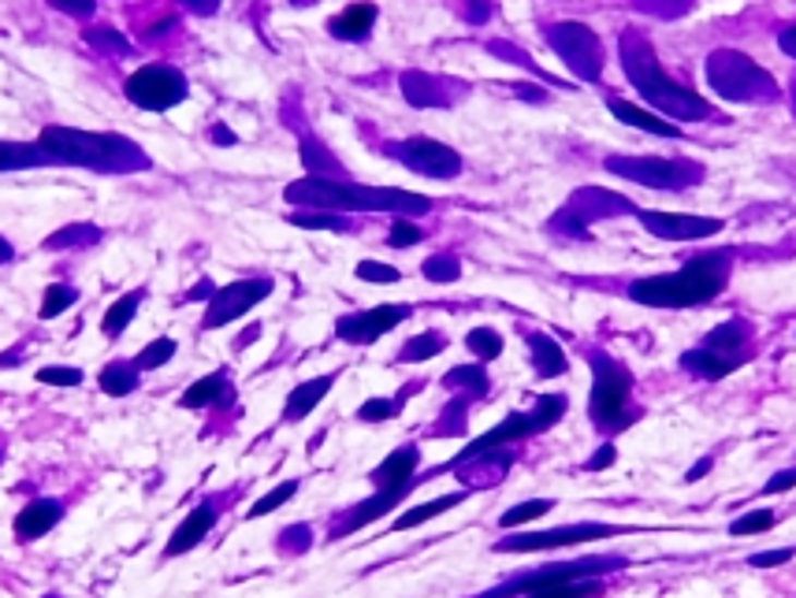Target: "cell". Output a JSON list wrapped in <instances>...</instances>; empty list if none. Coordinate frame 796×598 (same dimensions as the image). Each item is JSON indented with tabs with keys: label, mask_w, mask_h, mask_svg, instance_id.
Instances as JSON below:
<instances>
[{
	"label": "cell",
	"mask_w": 796,
	"mask_h": 598,
	"mask_svg": "<svg viewBox=\"0 0 796 598\" xmlns=\"http://www.w3.org/2000/svg\"><path fill=\"white\" fill-rule=\"evenodd\" d=\"M176 339H168V334H160V339H153L146 350L134 357V365H138V371H157V368H165L171 357H176Z\"/></svg>",
	"instance_id": "obj_41"
},
{
	"label": "cell",
	"mask_w": 796,
	"mask_h": 598,
	"mask_svg": "<svg viewBox=\"0 0 796 598\" xmlns=\"http://www.w3.org/2000/svg\"><path fill=\"white\" fill-rule=\"evenodd\" d=\"M183 410H228L234 405V383L228 371H209V376L194 379L186 387V394L179 398Z\"/></svg>",
	"instance_id": "obj_21"
},
{
	"label": "cell",
	"mask_w": 796,
	"mask_h": 598,
	"mask_svg": "<svg viewBox=\"0 0 796 598\" xmlns=\"http://www.w3.org/2000/svg\"><path fill=\"white\" fill-rule=\"evenodd\" d=\"M466 350L473 353L481 365H487V361H495L503 353V334L492 328H473L466 334Z\"/></svg>",
	"instance_id": "obj_39"
},
{
	"label": "cell",
	"mask_w": 796,
	"mask_h": 598,
	"mask_svg": "<svg viewBox=\"0 0 796 598\" xmlns=\"http://www.w3.org/2000/svg\"><path fill=\"white\" fill-rule=\"evenodd\" d=\"M740 365H745V353H714L708 346L682 353V368L689 371V376L703 379V383H719V379H726L729 371H737Z\"/></svg>",
	"instance_id": "obj_23"
},
{
	"label": "cell",
	"mask_w": 796,
	"mask_h": 598,
	"mask_svg": "<svg viewBox=\"0 0 796 598\" xmlns=\"http://www.w3.org/2000/svg\"><path fill=\"white\" fill-rule=\"evenodd\" d=\"M79 302V290L75 286H63V283H52L49 290H45V297H41V309L38 316L41 320H57L60 313H68L71 305Z\"/></svg>",
	"instance_id": "obj_42"
},
{
	"label": "cell",
	"mask_w": 796,
	"mask_h": 598,
	"mask_svg": "<svg viewBox=\"0 0 796 598\" xmlns=\"http://www.w3.org/2000/svg\"><path fill=\"white\" fill-rule=\"evenodd\" d=\"M45 598H57V595H45Z\"/></svg>",
	"instance_id": "obj_62"
},
{
	"label": "cell",
	"mask_w": 796,
	"mask_h": 598,
	"mask_svg": "<svg viewBox=\"0 0 796 598\" xmlns=\"http://www.w3.org/2000/svg\"><path fill=\"white\" fill-rule=\"evenodd\" d=\"M469 4H473V8H469V20H473V23H484L487 15H492V8H487V0H469Z\"/></svg>",
	"instance_id": "obj_58"
},
{
	"label": "cell",
	"mask_w": 796,
	"mask_h": 598,
	"mask_svg": "<svg viewBox=\"0 0 796 598\" xmlns=\"http://www.w3.org/2000/svg\"><path fill=\"white\" fill-rule=\"evenodd\" d=\"M796 558V547H777V550H763V554H752L748 565L752 569H777V565H789Z\"/></svg>",
	"instance_id": "obj_51"
},
{
	"label": "cell",
	"mask_w": 796,
	"mask_h": 598,
	"mask_svg": "<svg viewBox=\"0 0 796 598\" xmlns=\"http://www.w3.org/2000/svg\"><path fill=\"white\" fill-rule=\"evenodd\" d=\"M41 152L49 157V164H75L89 171H142L149 168V157L138 149L131 138L120 134H89L75 131V126H45L38 134Z\"/></svg>",
	"instance_id": "obj_6"
},
{
	"label": "cell",
	"mask_w": 796,
	"mask_h": 598,
	"mask_svg": "<svg viewBox=\"0 0 796 598\" xmlns=\"http://www.w3.org/2000/svg\"><path fill=\"white\" fill-rule=\"evenodd\" d=\"M618 57H622V68H626V78L637 86V94H644V101L655 105L659 112H666L671 120L689 123V120H703V115L711 112V105L703 101L700 94H692V89H685L682 83H674V78L659 68L655 52H651V41L644 34H637V30L622 34Z\"/></svg>",
	"instance_id": "obj_5"
},
{
	"label": "cell",
	"mask_w": 796,
	"mask_h": 598,
	"mask_svg": "<svg viewBox=\"0 0 796 598\" xmlns=\"http://www.w3.org/2000/svg\"><path fill=\"white\" fill-rule=\"evenodd\" d=\"M726 283L729 257L726 253H703V257H692L677 271L629 283V302L648 305V309H696V305L714 302L726 290Z\"/></svg>",
	"instance_id": "obj_2"
},
{
	"label": "cell",
	"mask_w": 796,
	"mask_h": 598,
	"mask_svg": "<svg viewBox=\"0 0 796 598\" xmlns=\"http://www.w3.org/2000/svg\"><path fill=\"white\" fill-rule=\"evenodd\" d=\"M373 23H376V4L361 0V4H350L347 12H339L336 20L328 23V30L336 34L339 41H365Z\"/></svg>",
	"instance_id": "obj_28"
},
{
	"label": "cell",
	"mask_w": 796,
	"mask_h": 598,
	"mask_svg": "<svg viewBox=\"0 0 796 598\" xmlns=\"http://www.w3.org/2000/svg\"><path fill=\"white\" fill-rule=\"evenodd\" d=\"M424 279L429 283H458L461 279V260L455 257V253H436V257H429L424 260Z\"/></svg>",
	"instance_id": "obj_43"
},
{
	"label": "cell",
	"mask_w": 796,
	"mask_h": 598,
	"mask_svg": "<svg viewBox=\"0 0 796 598\" xmlns=\"http://www.w3.org/2000/svg\"><path fill=\"white\" fill-rule=\"evenodd\" d=\"M298 487H302V479H284V484H276L268 495H261L257 502L246 510V521H261V516H268V513H276L279 505H287L291 498L298 495Z\"/></svg>",
	"instance_id": "obj_37"
},
{
	"label": "cell",
	"mask_w": 796,
	"mask_h": 598,
	"mask_svg": "<svg viewBox=\"0 0 796 598\" xmlns=\"http://www.w3.org/2000/svg\"><path fill=\"white\" fill-rule=\"evenodd\" d=\"M410 316H413V305H373V309L339 316L336 339L350 342V346H373V342H379L387 331H395Z\"/></svg>",
	"instance_id": "obj_16"
},
{
	"label": "cell",
	"mask_w": 796,
	"mask_h": 598,
	"mask_svg": "<svg viewBox=\"0 0 796 598\" xmlns=\"http://www.w3.org/2000/svg\"><path fill=\"white\" fill-rule=\"evenodd\" d=\"M569 410V398L566 394H540L536 402H532V410H514L506 413L495 428H487L484 435H477L473 442H466V450H458L450 461H443V465L429 468V473H418V484L424 487L429 479H436L443 473H455L458 465H466L469 457L477 454H487V450H510L518 447V442L532 439V435H544L555 428L558 420L566 416Z\"/></svg>",
	"instance_id": "obj_7"
},
{
	"label": "cell",
	"mask_w": 796,
	"mask_h": 598,
	"mask_svg": "<svg viewBox=\"0 0 796 598\" xmlns=\"http://www.w3.org/2000/svg\"><path fill=\"white\" fill-rule=\"evenodd\" d=\"M447 391H455L461 398H469V402H484L487 391H492V379H487V365L481 361H473V365H455L447 371V376L439 379Z\"/></svg>",
	"instance_id": "obj_27"
},
{
	"label": "cell",
	"mask_w": 796,
	"mask_h": 598,
	"mask_svg": "<svg viewBox=\"0 0 796 598\" xmlns=\"http://www.w3.org/2000/svg\"><path fill=\"white\" fill-rule=\"evenodd\" d=\"M632 569L629 554H584L574 561H547L469 598H603L607 576Z\"/></svg>",
	"instance_id": "obj_1"
},
{
	"label": "cell",
	"mask_w": 796,
	"mask_h": 598,
	"mask_svg": "<svg viewBox=\"0 0 796 598\" xmlns=\"http://www.w3.org/2000/svg\"><path fill=\"white\" fill-rule=\"evenodd\" d=\"M637 220L666 242H692V239H711L722 231V220L711 216H682V212H655V208H637Z\"/></svg>",
	"instance_id": "obj_17"
},
{
	"label": "cell",
	"mask_w": 796,
	"mask_h": 598,
	"mask_svg": "<svg viewBox=\"0 0 796 598\" xmlns=\"http://www.w3.org/2000/svg\"><path fill=\"white\" fill-rule=\"evenodd\" d=\"M592 365V394H588V420L600 431H626L637 420V410H629L632 398V371L614 361L611 353L592 350L588 353Z\"/></svg>",
	"instance_id": "obj_8"
},
{
	"label": "cell",
	"mask_w": 796,
	"mask_h": 598,
	"mask_svg": "<svg viewBox=\"0 0 796 598\" xmlns=\"http://www.w3.org/2000/svg\"><path fill=\"white\" fill-rule=\"evenodd\" d=\"M354 276L361 279V283H384V286H391V283H398V279H402V271H398L395 265H379V260H358Z\"/></svg>",
	"instance_id": "obj_47"
},
{
	"label": "cell",
	"mask_w": 796,
	"mask_h": 598,
	"mask_svg": "<svg viewBox=\"0 0 796 598\" xmlns=\"http://www.w3.org/2000/svg\"><path fill=\"white\" fill-rule=\"evenodd\" d=\"M310 547H313L310 524H291V528L279 532V550H284V554H305Z\"/></svg>",
	"instance_id": "obj_48"
},
{
	"label": "cell",
	"mask_w": 796,
	"mask_h": 598,
	"mask_svg": "<svg viewBox=\"0 0 796 598\" xmlns=\"http://www.w3.org/2000/svg\"><path fill=\"white\" fill-rule=\"evenodd\" d=\"M607 108H611V115H618L622 123L637 126V131H644V134H655V138H682V126L659 120L655 112H644V108L632 105V101H622V97H607Z\"/></svg>",
	"instance_id": "obj_26"
},
{
	"label": "cell",
	"mask_w": 796,
	"mask_h": 598,
	"mask_svg": "<svg viewBox=\"0 0 796 598\" xmlns=\"http://www.w3.org/2000/svg\"><path fill=\"white\" fill-rule=\"evenodd\" d=\"M774 524H777L774 510H748V513H740L737 521H729V536H737V539L763 536V532H771Z\"/></svg>",
	"instance_id": "obj_38"
},
{
	"label": "cell",
	"mask_w": 796,
	"mask_h": 598,
	"mask_svg": "<svg viewBox=\"0 0 796 598\" xmlns=\"http://www.w3.org/2000/svg\"><path fill=\"white\" fill-rule=\"evenodd\" d=\"M183 4L190 8V12H197V15H213L216 8H220V0H183Z\"/></svg>",
	"instance_id": "obj_55"
},
{
	"label": "cell",
	"mask_w": 796,
	"mask_h": 598,
	"mask_svg": "<svg viewBox=\"0 0 796 598\" xmlns=\"http://www.w3.org/2000/svg\"><path fill=\"white\" fill-rule=\"evenodd\" d=\"M424 239L418 223H410L406 216H398V220L391 223V234H387V246H395V249H410V246H418V242Z\"/></svg>",
	"instance_id": "obj_50"
},
{
	"label": "cell",
	"mask_w": 796,
	"mask_h": 598,
	"mask_svg": "<svg viewBox=\"0 0 796 598\" xmlns=\"http://www.w3.org/2000/svg\"><path fill=\"white\" fill-rule=\"evenodd\" d=\"M216 521H220L216 498H205V502H197L194 510L183 516V524H179V528L171 532V539H168V547H165V561L179 558V554H190L194 547H202V542L209 539V532L216 528Z\"/></svg>",
	"instance_id": "obj_18"
},
{
	"label": "cell",
	"mask_w": 796,
	"mask_h": 598,
	"mask_svg": "<svg viewBox=\"0 0 796 598\" xmlns=\"http://www.w3.org/2000/svg\"><path fill=\"white\" fill-rule=\"evenodd\" d=\"M287 220L302 231H336V234L350 231V220L339 212H294V216H287Z\"/></svg>",
	"instance_id": "obj_40"
},
{
	"label": "cell",
	"mask_w": 796,
	"mask_h": 598,
	"mask_svg": "<svg viewBox=\"0 0 796 598\" xmlns=\"http://www.w3.org/2000/svg\"><path fill=\"white\" fill-rule=\"evenodd\" d=\"M637 532H663V528H651V524L577 521V524H558V528H544V532H510V536L492 542V554H547V550L581 547V542H595V539L637 536Z\"/></svg>",
	"instance_id": "obj_9"
},
{
	"label": "cell",
	"mask_w": 796,
	"mask_h": 598,
	"mask_svg": "<svg viewBox=\"0 0 796 598\" xmlns=\"http://www.w3.org/2000/svg\"><path fill=\"white\" fill-rule=\"evenodd\" d=\"M555 498H524V502L518 505H510L506 513H499V528L503 532H514V528H524V524H532V521H540V516H547L551 510H555Z\"/></svg>",
	"instance_id": "obj_35"
},
{
	"label": "cell",
	"mask_w": 796,
	"mask_h": 598,
	"mask_svg": "<svg viewBox=\"0 0 796 598\" xmlns=\"http://www.w3.org/2000/svg\"><path fill=\"white\" fill-rule=\"evenodd\" d=\"M138 383H142V371L134 361H108V365L101 368V376H97V387H101L108 398L134 394L138 391Z\"/></svg>",
	"instance_id": "obj_29"
},
{
	"label": "cell",
	"mask_w": 796,
	"mask_h": 598,
	"mask_svg": "<svg viewBox=\"0 0 796 598\" xmlns=\"http://www.w3.org/2000/svg\"><path fill=\"white\" fill-rule=\"evenodd\" d=\"M469 498H473V491H469V487H461V491L439 495V498H432V502L410 505V510L398 513L395 521H391V532H413V528H421V524H429V521H436V516H443V513L458 510V505L469 502Z\"/></svg>",
	"instance_id": "obj_24"
},
{
	"label": "cell",
	"mask_w": 796,
	"mask_h": 598,
	"mask_svg": "<svg viewBox=\"0 0 796 598\" xmlns=\"http://www.w3.org/2000/svg\"><path fill=\"white\" fill-rule=\"evenodd\" d=\"M339 376L342 371H324V376H316V379H305V383H298L291 394H287V402H284V416L279 420L284 424H298V420H305L316 405L324 402V398L331 394V387L339 383Z\"/></svg>",
	"instance_id": "obj_22"
},
{
	"label": "cell",
	"mask_w": 796,
	"mask_h": 598,
	"mask_svg": "<svg viewBox=\"0 0 796 598\" xmlns=\"http://www.w3.org/2000/svg\"><path fill=\"white\" fill-rule=\"evenodd\" d=\"M387 152H391L398 164L418 171V175H429V179L461 175V157L450 149V145H443L436 138H406V142L387 145Z\"/></svg>",
	"instance_id": "obj_15"
},
{
	"label": "cell",
	"mask_w": 796,
	"mask_h": 598,
	"mask_svg": "<svg viewBox=\"0 0 796 598\" xmlns=\"http://www.w3.org/2000/svg\"><path fill=\"white\" fill-rule=\"evenodd\" d=\"M432 89H439L432 83L429 75H418V71H410V75H402V94L410 105H443L439 94H432Z\"/></svg>",
	"instance_id": "obj_44"
},
{
	"label": "cell",
	"mask_w": 796,
	"mask_h": 598,
	"mask_svg": "<svg viewBox=\"0 0 796 598\" xmlns=\"http://www.w3.org/2000/svg\"><path fill=\"white\" fill-rule=\"evenodd\" d=\"M0 461H4V447H0Z\"/></svg>",
	"instance_id": "obj_61"
},
{
	"label": "cell",
	"mask_w": 796,
	"mask_h": 598,
	"mask_svg": "<svg viewBox=\"0 0 796 598\" xmlns=\"http://www.w3.org/2000/svg\"><path fill=\"white\" fill-rule=\"evenodd\" d=\"M469 398H461V394H455L450 398L447 405H443V413H439V424H432V439H458V435H466V428H469Z\"/></svg>",
	"instance_id": "obj_33"
},
{
	"label": "cell",
	"mask_w": 796,
	"mask_h": 598,
	"mask_svg": "<svg viewBox=\"0 0 796 598\" xmlns=\"http://www.w3.org/2000/svg\"><path fill=\"white\" fill-rule=\"evenodd\" d=\"M213 138L220 142V145H234V134H231V131H224V126H216V131H213Z\"/></svg>",
	"instance_id": "obj_60"
},
{
	"label": "cell",
	"mask_w": 796,
	"mask_h": 598,
	"mask_svg": "<svg viewBox=\"0 0 796 598\" xmlns=\"http://www.w3.org/2000/svg\"><path fill=\"white\" fill-rule=\"evenodd\" d=\"M524 342H529V353H532V371H536V379H558L569 371V357L566 350L558 346L551 334L544 331H529L524 334Z\"/></svg>",
	"instance_id": "obj_25"
},
{
	"label": "cell",
	"mask_w": 796,
	"mask_h": 598,
	"mask_svg": "<svg viewBox=\"0 0 796 598\" xmlns=\"http://www.w3.org/2000/svg\"><path fill=\"white\" fill-rule=\"evenodd\" d=\"M418 473H421V447L418 442H402L398 450H391V454H387L373 473H369V484L376 487V495L365 498V502H358V505H350V510L328 528V542L354 536V532L376 524L379 516L398 510V505H402L406 498L421 487Z\"/></svg>",
	"instance_id": "obj_4"
},
{
	"label": "cell",
	"mask_w": 796,
	"mask_h": 598,
	"mask_svg": "<svg viewBox=\"0 0 796 598\" xmlns=\"http://www.w3.org/2000/svg\"><path fill=\"white\" fill-rule=\"evenodd\" d=\"M276 290V283L268 276H257V279H239V283H228L220 286L216 294L209 297V309H205V320L202 328L205 331H216V328H228L239 316H246L250 309H257L261 302H265L268 294Z\"/></svg>",
	"instance_id": "obj_14"
},
{
	"label": "cell",
	"mask_w": 796,
	"mask_h": 598,
	"mask_svg": "<svg viewBox=\"0 0 796 598\" xmlns=\"http://www.w3.org/2000/svg\"><path fill=\"white\" fill-rule=\"evenodd\" d=\"M49 164V157L41 152L38 142H0V171H23V168H41Z\"/></svg>",
	"instance_id": "obj_32"
},
{
	"label": "cell",
	"mask_w": 796,
	"mask_h": 598,
	"mask_svg": "<svg viewBox=\"0 0 796 598\" xmlns=\"http://www.w3.org/2000/svg\"><path fill=\"white\" fill-rule=\"evenodd\" d=\"M15 257V249H12V242L8 239H0V265H8V260Z\"/></svg>",
	"instance_id": "obj_59"
},
{
	"label": "cell",
	"mask_w": 796,
	"mask_h": 598,
	"mask_svg": "<svg viewBox=\"0 0 796 598\" xmlns=\"http://www.w3.org/2000/svg\"><path fill=\"white\" fill-rule=\"evenodd\" d=\"M514 457H518L514 450H487V454H477V457H469L466 465H458L455 476L469 487V491H484V487H495L499 479H506Z\"/></svg>",
	"instance_id": "obj_19"
},
{
	"label": "cell",
	"mask_w": 796,
	"mask_h": 598,
	"mask_svg": "<svg viewBox=\"0 0 796 598\" xmlns=\"http://www.w3.org/2000/svg\"><path fill=\"white\" fill-rule=\"evenodd\" d=\"M38 383H45V387H79L83 383V368H68V365L38 368Z\"/></svg>",
	"instance_id": "obj_49"
},
{
	"label": "cell",
	"mask_w": 796,
	"mask_h": 598,
	"mask_svg": "<svg viewBox=\"0 0 796 598\" xmlns=\"http://www.w3.org/2000/svg\"><path fill=\"white\" fill-rule=\"evenodd\" d=\"M291 205H310L321 212H429L432 197L410 194V190H387V186H361L347 179H324L310 175L298 179L284 190Z\"/></svg>",
	"instance_id": "obj_3"
},
{
	"label": "cell",
	"mask_w": 796,
	"mask_h": 598,
	"mask_svg": "<svg viewBox=\"0 0 796 598\" xmlns=\"http://www.w3.org/2000/svg\"><path fill=\"white\" fill-rule=\"evenodd\" d=\"M421 391V383H410V387H402V394H395V398H369V402H361L358 405V420L361 424H384V420H395L398 413H402V405H406V398L410 394H418Z\"/></svg>",
	"instance_id": "obj_30"
},
{
	"label": "cell",
	"mask_w": 796,
	"mask_h": 598,
	"mask_svg": "<svg viewBox=\"0 0 796 598\" xmlns=\"http://www.w3.org/2000/svg\"><path fill=\"white\" fill-rule=\"evenodd\" d=\"M547 45L558 52V60L584 83H595L603 71V45L592 26L584 23H555L547 30Z\"/></svg>",
	"instance_id": "obj_12"
},
{
	"label": "cell",
	"mask_w": 796,
	"mask_h": 598,
	"mask_svg": "<svg viewBox=\"0 0 796 598\" xmlns=\"http://www.w3.org/2000/svg\"><path fill=\"white\" fill-rule=\"evenodd\" d=\"M614 461H618V450H614V442H603V447L584 461V473H607Z\"/></svg>",
	"instance_id": "obj_52"
},
{
	"label": "cell",
	"mask_w": 796,
	"mask_h": 598,
	"mask_svg": "<svg viewBox=\"0 0 796 598\" xmlns=\"http://www.w3.org/2000/svg\"><path fill=\"white\" fill-rule=\"evenodd\" d=\"M63 521V502L60 498H34V502H26L20 513H15V539L20 542H34V539H45L52 528Z\"/></svg>",
	"instance_id": "obj_20"
},
{
	"label": "cell",
	"mask_w": 796,
	"mask_h": 598,
	"mask_svg": "<svg viewBox=\"0 0 796 598\" xmlns=\"http://www.w3.org/2000/svg\"><path fill=\"white\" fill-rule=\"evenodd\" d=\"M142 297H146V290H131V294H123L120 302L108 305V313L101 316V331H105V339H116V334H123L126 328H131V320H134V316H138Z\"/></svg>",
	"instance_id": "obj_31"
},
{
	"label": "cell",
	"mask_w": 796,
	"mask_h": 598,
	"mask_svg": "<svg viewBox=\"0 0 796 598\" xmlns=\"http://www.w3.org/2000/svg\"><path fill=\"white\" fill-rule=\"evenodd\" d=\"M123 94L126 101L146 108V112H168V108L186 101V78L168 63H149L126 78Z\"/></svg>",
	"instance_id": "obj_11"
},
{
	"label": "cell",
	"mask_w": 796,
	"mask_h": 598,
	"mask_svg": "<svg viewBox=\"0 0 796 598\" xmlns=\"http://www.w3.org/2000/svg\"><path fill=\"white\" fill-rule=\"evenodd\" d=\"M49 4L60 8V12H68V15H75V20H89L94 8H97V0H49Z\"/></svg>",
	"instance_id": "obj_54"
},
{
	"label": "cell",
	"mask_w": 796,
	"mask_h": 598,
	"mask_svg": "<svg viewBox=\"0 0 796 598\" xmlns=\"http://www.w3.org/2000/svg\"><path fill=\"white\" fill-rule=\"evenodd\" d=\"M748 339H752V331H748L745 320H726V324H719V328L708 334V342H703V346L714 350V353H745Z\"/></svg>",
	"instance_id": "obj_36"
},
{
	"label": "cell",
	"mask_w": 796,
	"mask_h": 598,
	"mask_svg": "<svg viewBox=\"0 0 796 598\" xmlns=\"http://www.w3.org/2000/svg\"><path fill=\"white\" fill-rule=\"evenodd\" d=\"M443 350H447V334L421 331V334H413V339L406 342L402 350H398V365H421V361L439 357Z\"/></svg>",
	"instance_id": "obj_34"
},
{
	"label": "cell",
	"mask_w": 796,
	"mask_h": 598,
	"mask_svg": "<svg viewBox=\"0 0 796 598\" xmlns=\"http://www.w3.org/2000/svg\"><path fill=\"white\" fill-rule=\"evenodd\" d=\"M777 45H782L785 57H793V60H796V26H789V30H782V38H777Z\"/></svg>",
	"instance_id": "obj_56"
},
{
	"label": "cell",
	"mask_w": 796,
	"mask_h": 598,
	"mask_svg": "<svg viewBox=\"0 0 796 598\" xmlns=\"http://www.w3.org/2000/svg\"><path fill=\"white\" fill-rule=\"evenodd\" d=\"M785 491H796V465L793 468H782V473H774L763 484V491H759V495H785Z\"/></svg>",
	"instance_id": "obj_53"
},
{
	"label": "cell",
	"mask_w": 796,
	"mask_h": 598,
	"mask_svg": "<svg viewBox=\"0 0 796 598\" xmlns=\"http://www.w3.org/2000/svg\"><path fill=\"white\" fill-rule=\"evenodd\" d=\"M708 473H711V457L696 461V465L689 468V473H685V484H696V479H700V476H708Z\"/></svg>",
	"instance_id": "obj_57"
},
{
	"label": "cell",
	"mask_w": 796,
	"mask_h": 598,
	"mask_svg": "<svg viewBox=\"0 0 796 598\" xmlns=\"http://www.w3.org/2000/svg\"><path fill=\"white\" fill-rule=\"evenodd\" d=\"M94 239H101V231L89 228V223H75V228L57 231L49 242H45V246H49V249H71V246H83V242H94Z\"/></svg>",
	"instance_id": "obj_45"
},
{
	"label": "cell",
	"mask_w": 796,
	"mask_h": 598,
	"mask_svg": "<svg viewBox=\"0 0 796 598\" xmlns=\"http://www.w3.org/2000/svg\"><path fill=\"white\" fill-rule=\"evenodd\" d=\"M708 83L714 94L729 97V101H771L777 94L774 78L759 68L756 60H748L737 49H719L708 60Z\"/></svg>",
	"instance_id": "obj_10"
},
{
	"label": "cell",
	"mask_w": 796,
	"mask_h": 598,
	"mask_svg": "<svg viewBox=\"0 0 796 598\" xmlns=\"http://www.w3.org/2000/svg\"><path fill=\"white\" fill-rule=\"evenodd\" d=\"M86 41L101 52H112V57H126V52H131L126 38L123 34H116L112 26H94V30H86Z\"/></svg>",
	"instance_id": "obj_46"
},
{
	"label": "cell",
	"mask_w": 796,
	"mask_h": 598,
	"mask_svg": "<svg viewBox=\"0 0 796 598\" xmlns=\"http://www.w3.org/2000/svg\"><path fill=\"white\" fill-rule=\"evenodd\" d=\"M603 168L611 175H622L629 183L651 186V190H682L700 179V168L685 160H663V157H607Z\"/></svg>",
	"instance_id": "obj_13"
}]
</instances>
